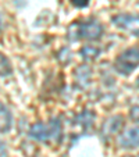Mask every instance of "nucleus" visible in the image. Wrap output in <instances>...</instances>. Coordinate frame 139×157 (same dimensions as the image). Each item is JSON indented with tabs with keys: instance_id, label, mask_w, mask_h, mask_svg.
I'll list each match as a JSON object with an SVG mask.
<instances>
[{
	"instance_id": "nucleus-1",
	"label": "nucleus",
	"mask_w": 139,
	"mask_h": 157,
	"mask_svg": "<svg viewBox=\"0 0 139 157\" xmlns=\"http://www.w3.org/2000/svg\"><path fill=\"white\" fill-rule=\"evenodd\" d=\"M61 124L59 118L49 120L48 124L36 122L31 127L29 136L39 142H49V140H60L61 138Z\"/></svg>"
},
{
	"instance_id": "nucleus-2",
	"label": "nucleus",
	"mask_w": 139,
	"mask_h": 157,
	"mask_svg": "<svg viewBox=\"0 0 139 157\" xmlns=\"http://www.w3.org/2000/svg\"><path fill=\"white\" fill-rule=\"evenodd\" d=\"M70 29H72L74 33V39H89V40H95L99 39L103 33V27L99 21L91 20V21H85L82 24L75 22Z\"/></svg>"
},
{
	"instance_id": "nucleus-3",
	"label": "nucleus",
	"mask_w": 139,
	"mask_h": 157,
	"mask_svg": "<svg viewBox=\"0 0 139 157\" xmlns=\"http://www.w3.org/2000/svg\"><path fill=\"white\" fill-rule=\"evenodd\" d=\"M138 65H139V49L138 48H131L128 50L122 52L115 59V63H114L115 70L122 75H129Z\"/></svg>"
},
{
	"instance_id": "nucleus-4",
	"label": "nucleus",
	"mask_w": 139,
	"mask_h": 157,
	"mask_svg": "<svg viewBox=\"0 0 139 157\" xmlns=\"http://www.w3.org/2000/svg\"><path fill=\"white\" fill-rule=\"evenodd\" d=\"M113 24L124 31L139 35V15L135 14H117L113 17Z\"/></svg>"
},
{
	"instance_id": "nucleus-5",
	"label": "nucleus",
	"mask_w": 139,
	"mask_h": 157,
	"mask_svg": "<svg viewBox=\"0 0 139 157\" xmlns=\"http://www.w3.org/2000/svg\"><path fill=\"white\" fill-rule=\"evenodd\" d=\"M120 145L125 149L139 147V128L128 129L120 136Z\"/></svg>"
},
{
	"instance_id": "nucleus-6",
	"label": "nucleus",
	"mask_w": 139,
	"mask_h": 157,
	"mask_svg": "<svg viewBox=\"0 0 139 157\" xmlns=\"http://www.w3.org/2000/svg\"><path fill=\"white\" fill-rule=\"evenodd\" d=\"M122 124H124V120H122L121 116L111 117V118L107 120L103 124V127H102V135H104V136L115 135V133L122 128Z\"/></svg>"
},
{
	"instance_id": "nucleus-7",
	"label": "nucleus",
	"mask_w": 139,
	"mask_h": 157,
	"mask_svg": "<svg viewBox=\"0 0 139 157\" xmlns=\"http://www.w3.org/2000/svg\"><path fill=\"white\" fill-rule=\"evenodd\" d=\"M13 125V117L10 110L4 106L3 103H0V132H9L11 129Z\"/></svg>"
},
{
	"instance_id": "nucleus-8",
	"label": "nucleus",
	"mask_w": 139,
	"mask_h": 157,
	"mask_svg": "<svg viewBox=\"0 0 139 157\" xmlns=\"http://www.w3.org/2000/svg\"><path fill=\"white\" fill-rule=\"evenodd\" d=\"M91 70H89L88 65H81L78 67L77 71H75V81H77V85L79 88H86L88 83L91 82Z\"/></svg>"
},
{
	"instance_id": "nucleus-9",
	"label": "nucleus",
	"mask_w": 139,
	"mask_h": 157,
	"mask_svg": "<svg viewBox=\"0 0 139 157\" xmlns=\"http://www.w3.org/2000/svg\"><path fill=\"white\" fill-rule=\"evenodd\" d=\"M13 74V67L10 60L0 52V77H9Z\"/></svg>"
},
{
	"instance_id": "nucleus-10",
	"label": "nucleus",
	"mask_w": 139,
	"mask_h": 157,
	"mask_svg": "<svg viewBox=\"0 0 139 157\" xmlns=\"http://www.w3.org/2000/svg\"><path fill=\"white\" fill-rule=\"evenodd\" d=\"M100 54V49L95 46H83L81 49V56L85 60H95Z\"/></svg>"
},
{
	"instance_id": "nucleus-11",
	"label": "nucleus",
	"mask_w": 139,
	"mask_h": 157,
	"mask_svg": "<svg viewBox=\"0 0 139 157\" xmlns=\"http://www.w3.org/2000/svg\"><path fill=\"white\" fill-rule=\"evenodd\" d=\"M93 118H95V117H93V114H92L91 111H85V113H82L78 117V122H79L83 128H89L92 125V122H93Z\"/></svg>"
},
{
	"instance_id": "nucleus-12",
	"label": "nucleus",
	"mask_w": 139,
	"mask_h": 157,
	"mask_svg": "<svg viewBox=\"0 0 139 157\" xmlns=\"http://www.w3.org/2000/svg\"><path fill=\"white\" fill-rule=\"evenodd\" d=\"M129 117L132 121L139 122V106H133L129 111Z\"/></svg>"
},
{
	"instance_id": "nucleus-13",
	"label": "nucleus",
	"mask_w": 139,
	"mask_h": 157,
	"mask_svg": "<svg viewBox=\"0 0 139 157\" xmlns=\"http://www.w3.org/2000/svg\"><path fill=\"white\" fill-rule=\"evenodd\" d=\"M71 3L74 4L75 7H79V9H82V7H86L89 4V0H71Z\"/></svg>"
},
{
	"instance_id": "nucleus-14",
	"label": "nucleus",
	"mask_w": 139,
	"mask_h": 157,
	"mask_svg": "<svg viewBox=\"0 0 139 157\" xmlns=\"http://www.w3.org/2000/svg\"><path fill=\"white\" fill-rule=\"evenodd\" d=\"M0 157H9V151H7L6 143L0 140Z\"/></svg>"
},
{
	"instance_id": "nucleus-15",
	"label": "nucleus",
	"mask_w": 139,
	"mask_h": 157,
	"mask_svg": "<svg viewBox=\"0 0 139 157\" xmlns=\"http://www.w3.org/2000/svg\"><path fill=\"white\" fill-rule=\"evenodd\" d=\"M25 2H27V0H15V4H17L18 7H22L25 4Z\"/></svg>"
},
{
	"instance_id": "nucleus-16",
	"label": "nucleus",
	"mask_w": 139,
	"mask_h": 157,
	"mask_svg": "<svg viewBox=\"0 0 139 157\" xmlns=\"http://www.w3.org/2000/svg\"><path fill=\"white\" fill-rule=\"evenodd\" d=\"M4 27V21H3V17H2V14H0V29H3Z\"/></svg>"
},
{
	"instance_id": "nucleus-17",
	"label": "nucleus",
	"mask_w": 139,
	"mask_h": 157,
	"mask_svg": "<svg viewBox=\"0 0 139 157\" xmlns=\"http://www.w3.org/2000/svg\"><path fill=\"white\" fill-rule=\"evenodd\" d=\"M136 86H138V89H139V78H138V81H136Z\"/></svg>"
},
{
	"instance_id": "nucleus-18",
	"label": "nucleus",
	"mask_w": 139,
	"mask_h": 157,
	"mask_svg": "<svg viewBox=\"0 0 139 157\" xmlns=\"http://www.w3.org/2000/svg\"><path fill=\"white\" fill-rule=\"evenodd\" d=\"M124 157H139V156H124Z\"/></svg>"
}]
</instances>
